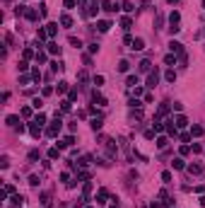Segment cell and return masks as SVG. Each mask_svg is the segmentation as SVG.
Here are the masks:
<instances>
[{
  "mask_svg": "<svg viewBox=\"0 0 205 208\" xmlns=\"http://www.w3.org/2000/svg\"><path fill=\"white\" fill-rule=\"evenodd\" d=\"M60 114L63 111H56V119L48 124V128H46V136L48 138H56L58 133H60V128H63V121H60Z\"/></svg>",
  "mask_w": 205,
  "mask_h": 208,
  "instance_id": "1",
  "label": "cell"
},
{
  "mask_svg": "<svg viewBox=\"0 0 205 208\" xmlns=\"http://www.w3.org/2000/svg\"><path fill=\"white\" fill-rule=\"evenodd\" d=\"M157 85H159V70L155 68V70H152V73L147 75V85H145V87H150V90H155Z\"/></svg>",
  "mask_w": 205,
  "mask_h": 208,
  "instance_id": "2",
  "label": "cell"
},
{
  "mask_svg": "<svg viewBox=\"0 0 205 208\" xmlns=\"http://www.w3.org/2000/svg\"><path fill=\"white\" fill-rule=\"evenodd\" d=\"M169 48H171V53H176V56L184 53V44H181V41H174V39L169 41Z\"/></svg>",
  "mask_w": 205,
  "mask_h": 208,
  "instance_id": "3",
  "label": "cell"
},
{
  "mask_svg": "<svg viewBox=\"0 0 205 208\" xmlns=\"http://www.w3.org/2000/svg\"><path fill=\"white\" fill-rule=\"evenodd\" d=\"M92 102L97 104V107H106V97L99 94V92H92Z\"/></svg>",
  "mask_w": 205,
  "mask_h": 208,
  "instance_id": "4",
  "label": "cell"
},
{
  "mask_svg": "<svg viewBox=\"0 0 205 208\" xmlns=\"http://www.w3.org/2000/svg\"><path fill=\"white\" fill-rule=\"evenodd\" d=\"M169 109H171V104H169V102H162V104H159V109H157V119L167 116V114H169Z\"/></svg>",
  "mask_w": 205,
  "mask_h": 208,
  "instance_id": "5",
  "label": "cell"
},
{
  "mask_svg": "<svg viewBox=\"0 0 205 208\" xmlns=\"http://www.w3.org/2000/svg\"><path fill=\"white\" fill-rule=\"evenodd\" d=\"M102 10H106V12H116L118 5H116L113 0H104V3H102Z\"/></svg>",
  "mask_w": 205,
  "mask_h": 208,
  "instance_id": "6",
  "label": "cell"
},
{
  "mask_svg": "<svg viewBox=\"0 0 205 208\" xmlns=\"http://www.w3.org/2000/svg\"><path fill=\"white\" fill-rule=\"evenodd\" d=\"M203 133H205L203 126H198V124H193V126H191V138H200Z\"/></svg>",
  "mask_w": 205,
  "mask_h": 208,
  "instance_id": "7",
  "label": "cell"
},
{
  "mask_svg": "<svg viewBox=\"0 0 205 208\" xmlns=\"http://www.w3.org/2000/svg\"><path fill=\"white\" fill-rule=\"evenodd\" d=\"M106 199H109V191H106V189H99V194H97V203H99V206H104V203H106Z\"/></svg>",
  "mask_w": 205,
  "mask_h": 208,
  "instance_id": "8",
  "label": "cell"
},
{
  "mask_svg": "<svg viewBox=\"0 0 205 208\" xmlns=\"http://www.w3.org/2000/svg\"><path fill=\"white\" fill-rule=\"evenodd\" d=\"M174 124H176V128H186L188 126V119L184 116V114H179V116L174 119Z\"/></svg>",
  "mask_w": 205,
  "mask_h": 208,
  "instance_id": "9",
  "label": "cell"
},
{
  "mask_svg": "<svg viewBox=\"0 0 205 208\" xmlns=\"http://www.w3.org/2000/svg\"><path fill=\"white\" fill-rule=\"evenodd\" d=\"M97 29H99V32H109V29H111V22H109V19H99V22H97Z\"/></svg>",
  "mask_w": 205,
  "mask_h": 208,
  "instance_id": "10",
  "label": "cell"
},
{
  "mask_svg": "<svg viewBox=\"0 0 205 208\" xmlns=\"http://www.w3.org/2000/svg\"><path fill=\"white\" fill-rule=\"evenodd\" d=\"M29 131H31V136L39 138L41 136V124H36V121H31V126H29Z\"/></svg>",
  "mask_w": 205,
  "mask_h": 208,
  "instance_id": "11",
  "label": "cell"
},
{
  "mask_svg": "<svg viewBox=\"0 0 205 208\" xmlns=\"http://www.w3.org/2000/svg\"><path fill=\"white\" fill-rule=\"evenodd\" d=\"M131 48H133V51H142V48H145V41H142V39H140V36H138V39H133Z\"/></svg>",
  "mask_w": 205,
  "mask_h": 208,
  "instance_id": "12",
  "label": "cell"
},
{
  "mask_svg": "<svg viewBox=\"0 0 205 208\" xmlns=\"http://www.w3.org/2000/svg\"><path fill=\"white\" fill-rule=\"evenodd\" d=\"M126 85H128V87H138L140 78H138V75H128V78H126Z\"/></svg>",
  "mask_w": 205,
  "mask_h": 208,
  "instance_id": "13",
  "label": "cell"
},
{
  "mask_svg": "<svg viewBox=\"0 0 205 208\" xmlns=\"http://www.w3.org/2000/svg\"><path fill=\"white\" fill-rule=\"evenodd\" d=\"M46 32H48V36H56L58 34V22H48V24H46Z\"/></svg>",
  "mask_w": 205,
  "mask_h": 208,
  "instance_id": "14",
  "label": "cell"
},
{
  "mask_svg": "<svg viewBox=\"0 0 205 208\" xmlns=\"http://www.w3.org/2000/svg\"><path fill=\"white\" fill-rule=\"evenodd\" d=\"M73 143H75V138L73 136H65L63 140H58V148H70Z\"/></svg>",
  "mask_w": 205,
  "mask_h": 208,
  "instance_id": "15",
  "label": "cell"
},
{
  "mask_svg": "<svg viewBox=\"0 0 205 208\" xmlns=\"http://www.w3.org/2000/svg\"><path fill=\"white\" fill-rule=\"evenodd\" d=\"M60 24H63L65 29H70L73 27V17H70V15H60Z\"/></svg>",
  "mask_w": 205,
  "mask_h": 208,
  "instance_id": "16",
  "label": "cell"
},
{
  "mask_svg": "<svg viewBox=\"0 0 205 208\" xmlns=\"http://www.w3.org/2000/svg\"><path fill=\"white\" fill-rule=\"evenodd\" d=\"M24 17L34 22V19H39V17H41V12H36V10H29V8H27V12H24Z\"/></svg>",
  "mask_w": 205,
  "mask_h": 208,
  "instance_id": "17",
  "label": "cell"
},
{
  "mask_svg": "<svg viewBox=\"0 0 205 208\" xmlns=\"http://www.w3.org/2000/svg\"><path fill=\"white\" fill-rule=\"evenodd\" d=\"M89 126H92V131H99V128L104 126V119H102V116H97V119H92V124H89Z\"/></svg>",
  "mask_w": 205,
  "mask_h": 208,
  "instance_id": "18",
  "label": "cell"
},
{
  "mask_svg": "<svg viewBox=\"0 0 205 208\" xmlns=\"http://www.w3.org/2000/svg\"><path fill=\"white\" fill-rule=\"evenodd\" d=\"M5 121H7L10 128H17V126H19V116H15V114H12V116H7Z\"/></svg>",
  "mask_w": 205,
  "mask_h": 208,
  "instance_id": "19",
  "label": "cell"
},
{
  "mask_svg": "<svg viewBox=\"0 0 205 208\" xmlns=\"http://www.w3.org/2000/svg\"><path fill=\"white\" fill-rule=\"evenodd\" d=\"M186 170H188V172H191V174H200V172H203V165H188V167H186Z\"/></svg>",
  "mask_w": 205,
  "mask_h": 208,
  "instance_id": "20",
  "label": "cell"
},
{
  "mask_svg": "<svg viewBox=\"0 0 205 208\" xmlns=\"http://www.w3.org/2000/svg\"><path fill=\"white\" fill-rule=\"evenodd\" d=\"M164 78H167V82H171V85H174V82H176V73H174V68H169V70L164 73Z\"/></svg>",
  "mask_w": 205,
  "mask_h": 208,
  "instance_id": "21",
  "label": "cell"
},
{
  "mask_svg": "<svg viewBox=\"0 0 205 208\" xmlns=\"http://www.w3.org/2000/svg\"><path fill=\"white\" fill-rule=\"evenodd\" d=\"M22 58H24V61H29V58H36V53H34V48H24V51H22Z\"/></svg>",
  "mask_w": 205,
  "mask_h": 208,
  "instance_id": "22",
  "label": "cell"
},
{
  "mask_svg": "<svg viewBox=\"0 0 205 208\" xmlns=\"http://www.w3.org/2000/svg\"><path fill=\"white\" fill-rule=\"evenodd\" d=\"M70 109H73V102H70V99H63V102H60V111H63V114H68Z\"/></svg>",
  "mask_w": 205,
  "mask_h": 208,
  "instance_id": "23",
  "label": "cell"
},
{
  "mask_svg": "<svg viewBox=\"0 0 205 208\" xmlns=\"http://www.w3.org/2000/svg\"><path fill=\"white\" fill-rule=\"evenodd\" d=\"M167 145H169V138H167V136H159V138H157V148H159V150H164Z\"/></svg>",
  "mask_w": 205,
  "mask_h": 208,
  "instance_id": "24",
  "label": "cell"
},
{
  "mask_svg": "<svg viewBox=\"0 0 205 208\" xmlns=\"http://www.w3.org/2000/svg\"><path fill=\"white\" fill-rule=\"evenodd\" d=\"M48 53H53V56H58V53H60V46H58L56 41H51V44H48Z\"/></svg>",
  "mask_w": 205,
  "mask_h": 208,
  "instance_id": "25",
  "label": "cell"
},
{
  "mask_svg": "<svg viewBox=\"0 0 205 208\" xmlns=\"http://www.w3.org/2000/svg\"><path fill=\"white\" fill-rule=\"evenodd\" d=\"M171 167H174V170H186V162H184L181 157H176V160L171 162Z\"/></svg>",
  "mask_w": 205,
  "mask_h": 208,
  "instance_id": "26",
  "label": "cell"
},
{
  "mask_svg": "<svg viewBox=\"0 0 205 208\" xmlns=\"http://www.w3.org/2000/svg\"><path fill=\"white\" fill-rule=\"evenodd\" d=\"M140 73H152V63L150 61H142L140 63Z\"/></svg>",
  "mask_w": 205,
  "mask_h": 208,
  "instance_id": "27",
  "label": "cell"
},
{
  "mask_svg": "<svg viewBox=\"0 0 205 208\" xmlns=\"http://www.w3.org/2000/svg\"><path fill=\"white\" fill-rule=\"evenodd\" d=\"M48 157H51V160H56V157H60V148H51V150H48Z\"/></svg>",
  "mask_w": 205,
  "mask_h": 208,
  "instance_id": "28",
  "label": "cell"
},
{
  "mask_svg": "<svg viewBox=\"0 0 205 208\" xmlns=\"http://www.w3.org/2000/svg\"><path fill=\"white\" fill-rule=\"evenodd\" d=\"M121 27L126 29V32H128V29L133 27V19H131V17H123V19H121Z\"/></svg>",
  "mask_w": 205,
  "mask_h": 208,
  "instance_id": "29",
  "label": "cell"
},
{
  "mask_svg": "<svg viewBox=\"0 0 205 208\" xmlns=\"http://www.w3.org/2000/svg\"><path fill=\"white\" fill-rule=\"evenodd\" d=\"M164 63H167V65H174V63H176V53H169V56H164Z\"/></svg>",
  "mask_w": 205,
  "mask_h": 208,
  "instance_id": "30",
  "label": "cell"
},
{
  "mask_svg": "<svg viewBox=\"0 0 205 208\" xmlns=\"http://www.w3.org/2000/svg\"><path fill=\"white\" fill-rule=\"evenodd\" d=\"M63 68H65V65L60 63V61H53V63H51V70H53V73H58V70H63Z\"/></svg>",
  "mask_w": 205,
  "mask_h": 208,
  "instance_id": "31",
  "label": "cell"
},
{
  "mask_svg": "<svg viewBox=\"0 0 205 208\" xmlns=\"http://www.w3.org/2000/svg\"><path fill=\"white\" fill-rule=\"evenodd\" d=\"M128 68H131L128 61H121V63H118V73H128Z\"/></svg>",
  "mask_w": 205,
  "mask_h": 208,
  "instance_id": "32",
  "label": "cell"
},
{
  "mask_svg": "<svg viewBox=\"0 0 205 208\" xmlns=\"http://www.w3.org/2000/svg\"><path fill=\"white\" fill-rule=\"evenodd\" d=\"M68 41H70V46H75V48H80V46H82V41H80V39H77V36H70V39H68Z\"/></svg>",
  "mask_w": 205,
  "mask_h": 208,
  "instance_id": "33",
  "label": "cell"
},
{
  "mask_svg": "<svg viewBox=\"0 0 205 208\" xmlns=\"http://www.w3.org/2000/svg\"><path fill=\"white\" fill-rule=\"evenodd\" d=\"M121 8L126 10V12H135V5H133V3H128V0H126V3H123Z\"/></svg>",
  "mask_w": 205,
  "mask_h": 208,
  "instance_id": "34",
  "label": "cell"
},
{
  "mask_svg": "<svg viewBox=\"0 0 205 208\" xmlns=\"http://www.w3.org/2000/svg\"><path fill=\"white\" fill-rule=\"evenodd\" d=\"M36 39H39V41L48 39V32H46V29H39V32H36Z\"/></svg>",
  "mask_w": 205,
  "mask_h": 208,
  "instance_id": "35",
  "label": "cell"
},
{
  "mask_svg": "<svg viewBox=\"0 0 205 208\" xmlns=\"http://www.w3.org/2000/svg\"><path fill=\"white\" fill-rule=\"evenodd\" d=\"M58 92H70V87H68V82H65V80L58 82Z\"/></svg>",
  "mask_w": 205,
  "mask_h": 208,
  "instance_id": "36",
  "label": "cell"
},
{
  "mask_svg": "<svg viewBox=\"0 0 205 208\" xmlns=\"http://www.w3.org/2000/svg\"><path fill=\"white\" fill-rule=\"evenodd\" d=\"M0 167H2V170H7V167H10V157H7V155H2V160H0Z\"/></svg>",
  "mask_w": 205,
  "mask_h": 208,
  "instance_id": "37",
  "label": "cell"
},
{
  "mask_svg": "<svg viewBox=\"0 0 205 208\" xmlns=\"http://www.w3.org/2000/svg\"><path fill=\"white\" fill-rule=\"evenodd\" d=\"M34 121H36V124H41V126H44V124H46V114H36V116H34Z\"/></svg>",
  "mask_w": 205,
  "mask_h": 208,
  "instance_id": "38",
  "label": "cell"
},
{
  "mask_svg": "<svg viewBox=\"0 0 205 208\" xmlns=\"http://www.w3.org/2000/svg\"><path fill=\"white\" fill-rule=\"evenodd\" d=\"M36 61H39V63H44V61H46V53H44L41 48H39V51H36Z\"/></svg>",
  "mask_w": 205,
  "mask_h": 208,
  "instance_id": "39",
  "label": "cell"
},
{
  "mask_svg": "<svg viewBox=\"0 0 205 208\" xmlns=\"http://www.w3.org/2000/svg\"><path fill=\"white\" fill-rule=\"evenodd\" d=\"M29 160L36 162V160H39V150H29Z\"/></svg>",
  "mask_w": 205,
  "mask_h": 208,
  "instance_id": "40",
  "label": "cell"
},
{
  "mask_svg": "<svg viewBox=\"0 0 205 208\" xmlns=\"http://www.w3.org/2000/svg\"><path fill=\"white\" fill-rule=\"evenodd\" d=\"M39 181H41V179H39L36 174H31V177H29V184H31V186H39Z\"/></svg>",
  "mask_w": 205,
  "mask_h": 208,
  "instance_id": "41",
  "label": "cell"
},
{
  "mask_svg": "<svg viewBox=\"0 0 205 208\" xmlns=\"http://www.w3.org/2000/svg\"><path fill=\"white\" fill-rule=\"evenodd\" d=\"M31 78H34V80H41V70H39V68H34V70H31Z\"/></svg>",
  "mask_w": 205,
  "mask_h": 208,
  "instance_id": "42",
  "label": "cell"
},
{
  "mask_svg": "<svg viewBox=\"0 0 205 208\" xmlns=\"http://www.w3.org/2000/svg\"><path fill=\"white\" fill-rule=\"evenodd\" d=\"M162 181L169 184V181H171V172H162Z\"/></svg>",
  "mask_w": 205,
  "mask_h": 208,
  "instance_id": "43",
  "label": "cell"
},
{
  "mask_svg": "<svg viewBox=\"0 0 205 208\" xmlns=\"http://www.w3.org/2000/svg\"><path fill=\"white\" fill-rule=\"evenodd\" d=\"M29 80H34V78H31V75H19V82H22V85H27Z\"/></svg>",
  "mask_w": 205,
  "mask_h": 208,
  "instance_id": "44",
  "label": "cell"
},
{
  "mask_svg": "<svg viewBox=\"0 0 205 208\" xmlns=\"http://www.w3.org/2000/svg\"><path fill=\"white\" fill-rule=\"evenodd\" d=\"M94 85H97V87L104 85V75H94Z\"/></svg>",
  "mask_w": 205,
  "mask_h": 208,
  "instance_id": "45",
  "label": "cell"
},
{
  "mask_svg": "<svg viewBox=\"0 0 205 208\" xmlns=\"http://www.w3.org/2000/svg\"><path fill=\"white\" fill-rule=\"evenodd\" d=\"M63 5H65V8H68V10H73V8H75V5H77V3H75V0H63Z\"/></svg>",
  "mask_w": 205,
  "mask_h": 208,
  "instance_id": "46",
  "label": "cell"
},
{
  "mask_svg": "<svg viewBox=\"0 0 205 208\" xmlns=\"http://www.w3.org/2000/svg\"><path fill=\"white\" fill-rule=\"evenodd\" d=\"M145 138H147V140H152V138H155V128H147V131H145Z\"/></svg>",
  "mask_w": 205,
  "mask_h": 208,
  "instance_id": "47",
  "label": "cell"
},
{
  "mask_svg": "<svg viewBox=\"0 0 205 208\" xmlns=\"http://www.w3.org/2000/svg\"><path fill=\"white\" fill-rule=\"evenodd\" d=\"M68 99H70V102L77 99V90H70V92H68Z\"/></svg>",
  "mask_w": 205,
  "mask_h": 208,
  "instance_id": "48",
  "label": "cell"
},
{
  "mask_svg": "<svg viewBox=\"0 0 205 208\" xmlns=\"http://www.w3.org/2000/svg\"><path fill=\"white\" fill-rule=\"evenodd\" d=\"M22 116L29 119V116H31V109H29V107H22Z\"/></svg>",
  "mask_w": 205,
  "mask_h": 208,
  "instance_id": "49",
  "label": "cell"
},
{
  "mask_svg": "<svg viewBox=\"0 0 205 208\" xmlns=\"http://www.w3.org/2000/svg\"><path fill=\"white\" fill-rule=\"evenodd\" d=\"M191 150H193V153H200V150H203V145H200V143H193V145H191Z\"/></svg>",
  "mask_w": 205,
  "mask_h": 208,
  "instance_id": "50",
  "label": "cell"
},
{
  "mask_svg": "<svg viewBox=\"0 0 205 208\" xmlns=\"http://www.w3.org/2000/svg\"><path fill=\"white\" fill-rule=\"evenodd\" d=\"M179 153H181V155H188V153H191V145H181V150H179Z\"/></svg>",
  "mask_w": 205,
  "mask_h": 208,
  "instance_id": "51",
  "label": "cell"
},
{
  "mask_svg": "<svg viewBox=\"0 0 205 208\" xmlns=\"http://www.w3.org/2000/svg\"><path fill=\"white\" fill-rule=\"evenodd\" d=\"M133 97H142V87H133Z\"/></svg>",
  "mask_w": 205,
  "mask_h": 208,
  "instance_id": "52",
  "label": "cell"
},
{
  "mask_svg": "<svg viewBox=\"0 0 205 208\" xmlns=\"http://www.w3.org/2000/svg\"><path fill=\"white\" fill-rule=\"evenodd\" d=\"M2 191H5V194H15V186H12V184H5V189H2Z\"/></svg>",
  "mask_w": 205,
  "mask_h": 208,
  "instance_id": "53",
  "label": "cell"
},
{
  "mask_svg": "<svg viewBox=\"0 0 205 208\" xmlns=\"http://www.w3.org/2000/svg\"><path fill=\"white\" fill-rule=\"evenodd\" d=\"M31 107H34V109H41V107H44V102H41V99H34V102H31Z\"/></svg>",
  "mask_w": 205,
  "mask_h": 208,
  "instance_id": "54",
  "label": "cell"
},
{
  "mask_svg": "<svg viewBox=\"0 0 205 208\" xmlns=\"http://www.w3.org/2000/svg\"><path fill=\"white\" fill-rule=\"evenodd\" d=\"M27 68H29V63H27V61H19V70L24 73V70H27Z\"/></svg>",
  "mask_w": 205,
  "mask_h": 208,
  "instance_id": "55",
  "label": "cell"
},
{
  "mask_svg": "<svg viewBox=\"0 0 205 208\" xmlns=\"http://www.w3.org/2000/svg\"><path fill=\"white\" fill-rule=\"evenodd\" d=\"M150 208H164V203H157V201H152V203H150Z\"/></svg>",
  "mask_w": 205,
  "mask_h": 208,
  "instance_id": "56",
  "label": "cell"
},
{
  "mask_svg": "<svg viewBox=\"0 0 205 208\" xmlns=\"http://www.w3.org/2000/svg\"><path fill=\"white\" fill-rule=\"evenodd\" d=\"M200 206H203V208H205V196H203V199H200Z\"/></svg>",
  "mask_w": 205,
  "mask_h": 208,
  "instance_id": "57",
  "label": "cell"
},
{
  "mask_svg": "<svg viewBox=\"0 0 205 208\" xmlns=\"http://www.w3.org/2000/svg\"><path fill=\"white\" fill-rule=\"evenodd\" d=\"M167 3H171V5H176V3H179V0H167Z\"/></svg>",
  "mask_w": 205,
  "mask_h": 208,
  "instance_id": "58",
  "label": "cell"
},
{
  "mask_svg": "<svg viewBox=\"0 0 205 208\" xmlns=\"http://www.w3.org/2000/svg\"><path fill=\"white\" fill-rule=\"evenodd\" d=\"M111 208H121V206H118V203H113V206H111Z\"/></svg>",
  "mask_w": 205,
  "mask_h": 208,
  "instance_id": "59",
  "label": "cell"
},
{
  "mask_svg": "<svg viewBox=\"0 0 205 208\" xmlns=\"http://www.w3.org/2000/svg\"><path fill=\"white\" fill-rule=\"evenodd\" d=\"M84 208H92V206H84Z\"/></svg>",
  "mask_w": 205,
  "mask_h": 208,
  "instance_id": "60",
  "label": "cell"
},
{
  "mask_svg": "<svg viewBox=\"0 0 205 208\" xmlns=\"http://www.w3.org/2000/svg\"><path fill=\"white\" fill-rule=\"evenodd\" d=\"M203 5H205V0H203Z\"/></svg>",
  "mask_w": 205,
  "mask_h": 208,
  "instance_id": "61",
  "label": "cell"
},
{
  "mask_svg": "<svg viewBox=\"0 0 205 208\" xmlns=\"http://www.w3.org/2000/svg\"><path fill=\"white\" fill-rule=\"evenodd\" d=\"M203 34H205V32H203Z\"/></svg>",
  "mask_w": 205,
  "mask_h": 208,
  "instance_id": "62",
  "label": "cell"
}]
</instances>
